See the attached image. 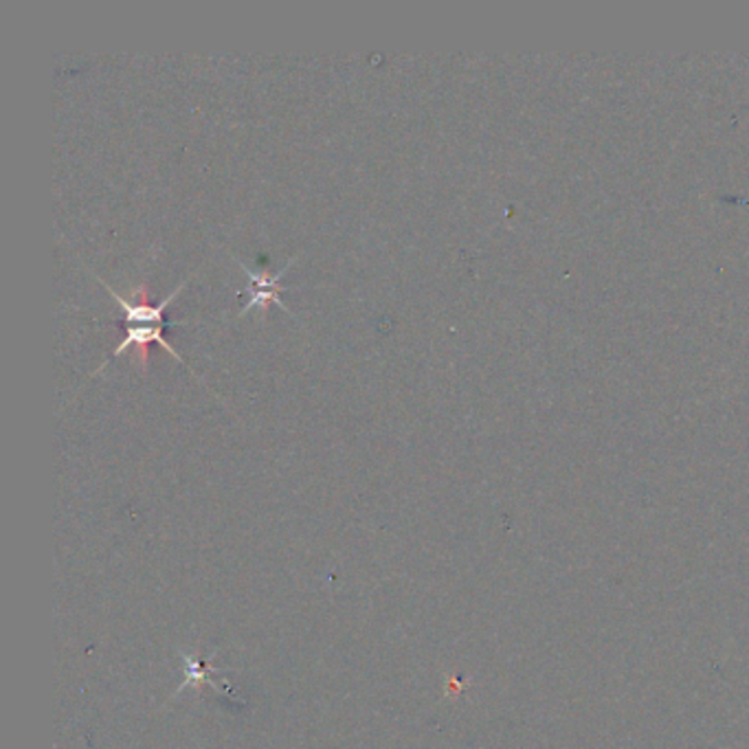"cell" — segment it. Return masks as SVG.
I'll return each instance as SVG.
<instances>
[{
  "mask_svg": "<svg viewBox=\"0 0 749 749\" xmlns=\"http://www.w3.org/2000/svg\"><path fill=\"white\" fill-rule=\"evenodd\" d=\"M240 264V269L244 271V276L249 278V288H247V292H249V299H247V303L242 306V310H240V317L242 314H247L249 310H253V308H260V310H267L271 303H276V306H280L281 310H286V312H290L288 308H286V303L281 301V290H283V286H281V278L286 276V271L290 269V264H292V260L281 269V271H278L276 276H271L267 269H249L247 264H242V262H238Z\"/></svg>",
  "mask_w": 749,
  "mask_h": 749,
  "instance_id": "2",
  "label": "cell"
},
{
  "mask_svg": "<svg viewBox=\"0 0 749 749\" xmlns=\"http://www.w3.org/2000/svg\"><path fill=\"white\" fill-rule=\"evenodd\" d=\"M101 286H106V290H110L112 299L117 301V306L121 308L123 317H121V326H123V339L119 341V346L114 348L110 359H117L121 354H126L128 350H137V363L141 366V370L148 368V359H150V343H159L172 359H177L179 363H186L183 357L166 341L163 330L168 326L166 321V310L168 306L181 294V290L188 286V281H181L166 299H161L159 303H152L148 297V288H134V299H128L119 292L112 290V286H108L101 278H97Z\"/></svg>",
  "mask_w": 749,
  "mask_h": 749,
  "instance_id": "1",
  "label": "cell"
}]
</instances>
